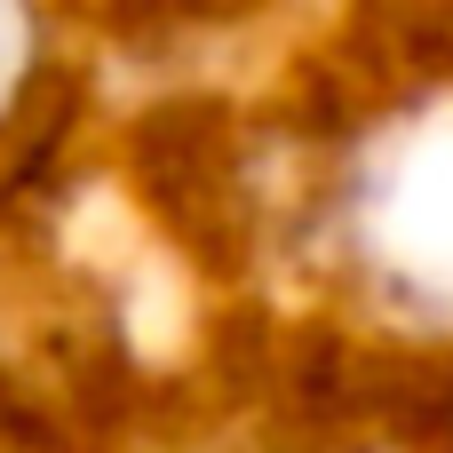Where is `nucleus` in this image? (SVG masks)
Returning a JSON list of instances; mask_svg holds the SVG:
<instances>
[{
  "instance_id": "obj_1",
  "label": "nucleus",
  "mask_w": 453,
  "mask_h": 453,
  "mask_svg": "<svg viewBox=\"0 0 453 453\" xmlns=\"http://www.w3.org/2000/svg\"><path fill=\"white\" fill-rule=\"evenodd\" d=\"M32 72H40V8L32 0H0V127L32 96Z\"/></svg>"
}]
</instances>
